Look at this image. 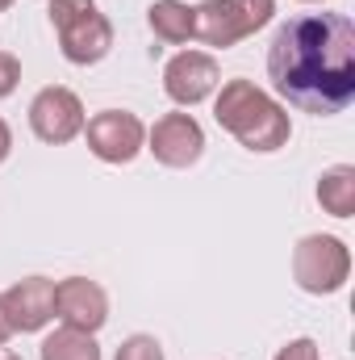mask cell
I'll use <instances>...</instances> for the list:
<instances>
[{
  "label": "cell",
  "mask_w": 355,
  "mask_h": 360,
  "mask_svg": "<svg viewBox=\"0 0 355 360\" xmlns=\"http://www.w3.org/2000/svg\"><path fill=\"white\" fill-rule=\"evenodd\" d=\"M267 80L280 105L335 117L355 101V21L343 13H297L276 25Z\"/></svg>",
  "instance_id": "1"
},
{
  "label": "cell",
  "mask_w": 355,
  "mask_h": 360,
  "mask_svg": "<svg viewBox=\"0 0 355 360\" xmlns=\"http://www.w3.org/2000/svg\"><path fill=\"white\" fill-rule=\"evenodd\" d=\"M213 117L226 134H234L255 155H272V151L288 147V139H293L288 105H280L255 80H226L213 101Z\"/></svg>",
  "instance_id": "2"
},
{
  "label": "cell",
  "mask_w": 355,
  "mask_h": 360,
  "mask_svg": "<svg viewBox=\"0 0 355 360\" xmlns=\"http://www.w3.org/2000/svg\"><path fill=\"white\" fill-rule=\"evenodd\" d=\"M46 17L59 34V51L67 63L92 68L113 51V21L96 8V0H51Z\"/></svg>",
  "instance_id": "3"
},
{
  "label": "cell",
  "mask_w": 355,
  "mask_h": 360,
  "mask_svg": "<svg viewBox=\"0 0 355 360\" xmlns=\"http://www.w3.org/2000/svg\"><path fill=\"white\" fill-rule=\"evenodd\" d=\"M272 13H276V0H201L192 8V38L217 51H230L255 30H264Z\"/></svg>",
  "instance_id": "4"
},
{
  "label": "cell",
  "mask_w": 355,
  "mask_h": 360,
  "mask_svg": "<svg viewBox=\"0 0 355 360\" xmlns=\"http://www.w3.org/2000/svg\"><path fill=\"white\" fill-rule=\"evenodd\" d=\"M351 276V248L339 235H305L293 248V281L314 293V297H330L347 285Z\"/></svg>",
  "instance_id": "5"
},
{
  "label": "cell",
  "mask_w": 355,
  "mask_h": 360,
  "mask_svg": "<svg viewBox=\"0 0 355 360\" xmlns=\"http://www.w3.org/2000/svg\"><path fill=\"white\" fill-rule=\"evenodd\" d=\"M84 143L100 164H134L147 151V122L130 109H100L84 122Z\"/></svg>",
  "instance_id": "6"
},
{
  "label": "cell",
  "mask_w": 355,
  "mask_h": 360,
  "mask_svg": "<svg viewBox=\"0 0 355 360\" xmlns=\"http://www.w3.org/2000/svg\"><path fill=\"white\" fill-rule=\"evenodd\" d=\"M84 122H88L84 101L72 89H63V84H51V89H42L29 101V130L46 147H63V143L80 139L84 134Z\"/></svg>",
  "instance_id": "7"
},
{
  "label": "cell",
  "mask_w": 355,
  "mask_h": 360,
  "mask_svg": "<svg viewBox=\"0 0 355 360\" xmlns=\"http://www.w3.org/2000/svg\"><path fill=\"white\" fill-rule=\"evenodd\" d=\"M217 84H222V68L209 51H180L163 68V92L180 109H192V105L209 101L217 92Z\"/></svg>",
  "instance_id": "8"
},
{
  "label": "cell",
  "mask_w": 355,
  "mask_h": 360,
  "mask_svg": "<svg viewBox=\"0 0 355 360\" xmlns=\"http://www.w3.org/2000/svg\"><path fill=\"white\" fill-rule=\"evenodd\" d=\"M147 151L163 168H192L205 155V130L192 113H163L155 126H147Z\"/></svg>",
  "instance_id": "9"
},
{
  "label": "cell",
  "mask_w": 355,
  "mask_h": 360,
  "mask_svg": "<svg viewBox=\"0 0 355 360\" xmlns=\"http://www.w3.org/2000/svg\"><path fill=\"white\" fill-rule=\"evenodd\" d=\"M55 319H59L63 327H76V331L96 335V331L109 323V293H105L100 281H92V276L55 281Z\"/></svg>",
  "instance_id": "10"
},
{
  "label": "cell",
  "mask_w": 355,
  "mask_h": 360,
  "mask_svg": "<svg viewBox=\"0 0 355 360\" xmlns=\"http://www.w3.org/2000/svg\"><path fill=\"white\" fill-rule=\"evenodd\" d=\"M4 314L17 335H38L55 319V281L51 276H25L0 293Z\"/></svg>",
  "instance_id": "11"
},
{
  "label": "cell",
  "mask_w": 355,
  "mask_h": 360,
  "mask_svg": "<svg viewBox=\"0 0 355 360\" xmlns=\"http://www.w3.org/2000/svg\"><path fill=\"white\" fill-rule=\"evenodd\" d=\"M318 205L330 214V218H351L355 214V168L351 164H335L318 176V188H314Z\"/></svg>",
  "instance_id": "12"
},
{
  "label": "cell",
  "mask_w": 355,
  "mask_h": 360,
  "mask_svg": "<svg viewBox=\"0 0 355 360\" xmlns=\"http://www.w3.org/2000/svg\"><path fill=\"white\" fill-rule=\"evenodd\" d=\"M147 25H151V34L159 42L180 46V42L192 38V4H184V0H155L147 8Z\"/></svg>",
  "instance_id": "13"
},
{
  "label": "cell",
  "mask_w": 355,
  "mask_h": 360,
  "mask_svg": "<svg viewBox=\"0 0 355 360\" xmlns=\"http://www.w3.org/2000/svg\"><path fill=\"white\" fill-rule=\"evenodd\" d=\"M38 356L42 360H100V344H96V335H88V331L59 327V331H51L42 340Z\"/></svg>",
  "instance_id": "14"
},
{
  "label": "cell",
  "mask_w": 355,
  "mask_h": 360,
  "mask_svg": "<svg viewBox=\"0 0 355 360\" xmlns=\"http://www.w3.org/2000/svg\"><path fill=\"white\" fill-rule=\"evenodd\" d=\"M113 360H163V348H159V340L155 335H130V340H121V348L113 352Z\"/></svg>",
  "instance_id": "15"
},
{
  "label": "cell",
  "mask_w": 355,
  "mask_h": 360,
  "mask_svg": "<svg viewBox=\"0 0 355 360\" xmlns=\"http://www.w3.org/2000/svg\"><path fill=\"white\" fill-rule=\"evenodd\" d=\"M17 84H21V59L13 51H0V101L13 96Z\"/></svg>",
  "instance_id": "16"
},
{
  "label": "cell",
  "mask_w": 355,
  "mask_h": 360,
  "mask_svg": "<svg viewBox=\"0 0 355 360\" xmlns=\"http://www.w3.org/2000/svg\"><path fill=\"white\" fill-rule=\"evenodd\" d=\"M276 360H322V356H318V344H314L309 335H301V340H288V344L276 352Z\"/></svg>",
  "instance_id": "17"
},
{
  "label": "cell",
  "mask_w": 355,
  "mask_h": 360,
  "mask_svg": "<svg viewBox=\"0 0 355 360\" xmlns=\"http://www.w3.org/2000/svg\"><path fill=\"white\" fill-rule=\"evenodd\" d=\"M13 155V130H8V122L0 117V164Z\"/></svg>",
  "instance_id": "18"
},
{
  "label": "cell",
  "mask_w": 355,
  "mask_h": 360,
  "mask_svg": "<svg viewBox=\"0 0 355 360\" xmlns=\"http://www.w3.org/2000/svg\"><path fill=\"white\" fill-rule=\"evenodd\" d=\"M13 335H17V331H13V323H8V314H4V302H0V348H4Z\"/></svg>",
  "instance_id": "19"
},
{
  "label": "cell",
  "mask_w": 355,
  "mask_h": 360,
  "mask_svg": "<svg viewBox=\"0 0 355 360\" xmlns=\"http://www.w3.org/2000/svg\"><path fill=\"white\" fill-rule=\"evenodd\" d=\"M0 360H21L17 352H8V348H0Z\"/></svg>",
  "instance_id": "20"
},
{
  "label": "cell",
  "mask_w": 355,
  "mask_h": 360,
  "mask_svg": "<svg viewBox=\"0 0 355 360\" xmlns=\"http://www.w3.org/2000/svg\"><path fill=\"white\" fill-rule=\"evenodd\" d=\"M13 4H17V0H0V13H8V8H13Z\"/></svg>",
  "instance_id": "21"
},
{
  "label": "cell",
  "mask_w": 355,
  "mask_h": 360,
  "mask_svg": "<svg viewBox=\"0 0 355 360\" xmlns=\"http://www.w3.org/2000/svg\"><path fill=\"white\" fill-rule=\"evenodd\" d=\"M301 4H326V0H301Z\"/></svg>",
  "instance_id": "22"
}]
</instances>
